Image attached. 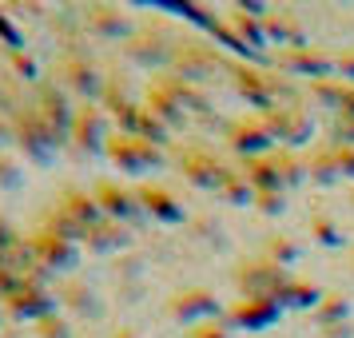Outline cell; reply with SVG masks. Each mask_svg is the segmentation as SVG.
Instances as JSON below:
<instances>
[{"instance_id": "cell-35", "label": "cell", "mask_w": 354, "mask_h": 338, "mask_svg": "<svg viewBox=\"0 0 354 338\" xmlns=\"http://www.w3.org/2000/svg\"><path fill=\"white\" fill-rule=\"evenodd\" d=\"M24 104H28V100H24V92H20L12 80H4V76H0V115H4V120H12Z\"/></svg>"}, {"instance_id": "cell-6", "label": "cell", "mask_w": 354, "mask_h": 338, "mask_svg": "<svg viewBox=\"0 0 354 338\" xmlns=\"http://www.w3.org/2000/svg\"><path fill=\"white\" fill-rule=\"evenodd\" d=\"M115 135L112 115L104 112L100 104H80L76 108V124H72V135L68 144L76 147V156H104L108 140Z\"/></svg>"}, {"instance_id": "cell-37", "label": "cell", "mask_w": 354, "mask_h": 338, "mask_svg": "<svg viewBox=\"0 0 354 338\" xmlns=\"http://www.w3.org/2000/svg\"><path fill=\"white\" fill-rule=\"evenodd\" d=\"M255 211H263V215H283L287 211V191H255Z\"/></svg>"}, {"instance_id": "cell-36", "label": "cell", "mask_w": 354, "mask_h": 338, "mask_svg": "<svg viewBox=\"0 0 354 338\" xmlns=\"http://www.w3.org/2000/svg\"><path fill=\"white\" fill-rule=\"evenodd\" d=\"M0 44L8 52H24V32L17 28V20L8 17V8L0 4Z\"/></svg>"}, {"instance_id": "cell-9", "label": "cell", "mask_w": 354, "mask_h": 338, "mask_svg": "<svg viewBox=\"0 0 354 338\" xmlns=\"http://www.w3.org/2000/svg\"><path fill=\"white\" fill-rule=\"evenodd\" d=\"M167 314L179 322V326H199V322H215V319H223L227 310L223 303H219V294H211L207 287H183L176 290L171 299H167Z\"/></svg>"}, {"instance_id": "cell-4", "label": "cell", "mask_w": 354, "mask_h": 338, "mask_svg": "<svg viewBox=\"0 0 354 338\" xmlns=\"http://www.w3.org/2000/svg\"><path fill=\"white\" fill-rule=\"evenodd\" d=\"M104 156H108L112 167H120V176H151V171L163 167L160 147L140 140V135H128V131H115L108 147H104Z\"/></svg>"}, {"instance_id": "cell-10", "label": "cell", "mask_w": 354, "mask_h": 338, "mask_svg": "<svg viewBox=\"0 0 354 338\" xmlns=\"http://www.w3.org/2000/svg\"><path fill=\"white\" fill-rule=\"evenodd\" d=\"M32 104H36V112L44 115V124L52 128V135L60 140V147L68 144V135H72V124H76V108L80 104H72V96H68L60 84L52 80V84H36V92H32Z\"/></svg>"}, {"instance_id": "cell-42", "label": "cell", "mask_w": 354, "mask_h": 338, "mask_svg": "<svg viewBox=\"0 0 354 338\" xmlns=\"http://www.w3.org/2000/svg\"><path fill=\"white\" fill-rule=\"evenodd\" d=\"M4 144H12V120L0 115V151H4Z\"/></svg>"}, {"instance_id": "cell-18", "label": "cell", "mask_w": 354, "mask_h": 338, "mask_svg": "<svg viewBox=\"0 0 354 338\" xmlns=\"http://www.w3.org/2000/svg\"><path fill=\"white\" fill-rule=\"evenodd\" d=\"M84 28H88V36H96V40H128L136 32L131 28V17L124 8H115V4H92L84 12Z\"/></svg>"}, {"instance_id": "cell-23", "label": "cell", "mask_w": 354, "mask_h": 338, "mask_svg": "<svg viewBox=\"0 0 354 338\" xmlns=\"http://www.w3.org/2000/svg\"><path fill=\"white\" fill-rule=\"evenodd\" d=\"M131 243L128 227L124 223H112V219H100L96 227L84 231V251H96V255H112V251H124Z\"/></svg>"}, {"instance_id": "cell-15", "label": "cell", "mask_w": 354, "mask_h": 338, "mask_svg": "<svg viewBox=\"0 0 354 338\" xmlns=\"http://www.w3.org/2000/svg\"><path fill=\"white\" fill-rule=\"evenodd\" d=\"M223 140L231 151H239L243 160H255V156H267L274 144V135L267 131L263 115H239V120H227L223 124Z\"/></svg>"}, {"instance_id": "cell-31", "label": "cell", "mask_w": 354, "mask_h": 338, "mask_svg": "<svg viewBox=\"0 0 354 338\" xmlns=\"http://www.w3.org/2000/svg\"><path fill=\"white\" fill-rule=\"evenodd\" d=\"M32 338H72V322H68V314L52 310L40 322H32Z\"/></svg>"}, {"instance_id": "cell-26", "label": "cell", "mask_w": 354, "mask_h": 338, "mask_svg": "<svg viewBox=\"0 0 354 338\" xmlns=\"http://www.w3.org/2000/svg\"><path fill=\"white\" fill-rule=\"evenodd\" d=\"M263 28H267V40H283V44H290V48H306V36H303L299 20L290 17V12L271 8V12L263 17Z\"/></svg>"}, {"instance_id": "cell-41", "label": "cell", "mask_w": 354, "mask_h": 338, "mask_svg": "<svg viewBox=\"0 0 354 338\" xmlns=\"http://www.w3.org/2000/svg\"><path fill=\"white\" fill-rule=\"evenodd\" d=\"M20 283H24V274H20L12 263H0V303H4L8 294H17Z\"/></svg>"}, {"instance_id": "cell-40", "label": "cell", "mask_w": 354, "mask_h": 338, "mask_svg": "<svg viewBox=\"0 0 354 338\" xmlns=\"http://www.w3.org/2000/svg\"><path fill=\"white\" fill-rule=\"evenodd\" d=\"M267 259H274V263H290V259H299V243L274 235V239L267 243Z\"/></svg>"}, {"instance_id": "cell-24", "label": "cell", "mask_w": 354, "mask_h": 338, "mask_svg": "<svg viewBox=\"0 0 354 338\" xmlns=\"http://www.w3.org/2000/svg\"><path fill=\"white\" fill-rule=\"evenodd\" d=\"M56 299L64 303V310H72L76 319H100V299H96V290L88 287V283H64V287L56 290Z\"/></svg>"}, {"instance_id": "cell-12", "label": "cell", "mask_w": 354, "mask_h": 338, "mask_svg": "<svg viewBox=\"0 0 354 338\" xmlns=\"http://www.w3.org/2000/svg\"><path fill=\"white\" fill-rule=\"evenodd\" d=\"M176 44L179 40H171L163 28H140V32H131L128 40H124V56H128L136 68H147V72H151V68L171 64Z\"/></svg>"}, {"instance_id": "cell-19", "label": "cell", "mask_w": 354, "mask_h": 338, "mask_svg": "<svg viewBox=\"0 0 354 338\" xmlns=\"http://www.w3.org/2000/svg\"><path fill=\"white\" fill-rule=\"evenodd\" d=\"M136 195H140V207H144V215H147V219H156V223L171 227V223H183V219H187L183 203H179L167 187H160V183H144V187H136Z\"/></svg>"}, {"instance_id": "cell-8", "label": "cell", "mask_w": 354, "mask_h": 338, "mask_svg": "<svg viewBox=\"0 0 354 338\" xmlns=\"http://www.w3.org/2000/svg\"><path fill=\"white\" fill-rule=\"evenodd\" d=\"M223 72V56L211 48V44H203V40H179L176 44V56H171V76H179V80L187 84H199L211 80V76H219Z\"/></svg>"}, {"instance_id": "cell-11", "label": "cell", "mask_w": 354, "mask_h": 338, "mask_svg": "<svg viewBox=\"0 0 354 338\" xmlns=\"http://www.w3.org/2000/svg\"><path fill=\"white\" fill-rule=\"evenodd\" d=\"M28 247H32V255L40 259L52 274L76 271V267H80V255H84V247L76 239H64V235L44 231V227H36L32 235H28Z\"/></svg>"}, {"instance_id": "cell-33", "label": "cell", "mask_w": 354, "mask_h": 338, "mask_svg": "<svg viewBox=\"0 0 354 338\" xmlns=\"http://www.w3.org/2000/svg\"><path fill=\"white\" fill-rule=\"evenodd\" d=\"M24 243V235H20V227L0 211V263H12V255H17V247Z\"/></svg>"}, {"instance_id": "cell-25", "label": "cell", "mask_w": 354, "mask_h": 338, "mask_svg": "<svg viewBox=\"0 0 354 338\" xmlns=\"http://www.w3.org/2000/svg\"><path fill=\"white\" fill-rule=\"evenodd\" d=\"M227 28H231V32L239 36V40H243V44H247L251 52L267 44V28H263V24L255 20V12H247L243 4H235V8L227 12Z\"/></svg>"}, {"instance_id": "cell-7", "label": "cell", "mask_w": 354, "mask_h": 338, "mask_svg": "<svg viewBox=\"0 0 354 338\" xmlns=\"http://www.w3.org/2000/svg\"><path fill=\"white\" fill-rule=\"evenodd\" d=\"M176 171L187 179L192 187H199V191H219L223 179L231 176V167H227L215 151H207V147H179Z\"/></svg>"}, {"instance_id": "cell-2", "label": "cell", "mask_w": 354, "mask_h": 338, "mask_svg": "<svg viewBox=\"0 0 354 338\" xmlns=\"http://www.w3.org/2000/svg\"><path fill=\"white\" fill-rule=\"evenodd\" d=\"M231 279H235V287H239V299H279L290 283L287 267L274 263V259H267V255L243 259Z\"/></svg>"}, {"instance_id": "cell-30", "label": "cell", "mask_w": 354, "mask_h": 338, "mask_svg": "<svg viewBox=\"0 0 354 338\" xmlns=\"http://www.w3.org/2000/svg\"><path fill=\"white\" fill-rule=\"evenodd\" d=\"M219 195H223L227 203H235V207H243V203H255V187H251V183H247V179L239 176V167H235V171H231V176L223 179Z\"/></svg>"}, {"instance_id": "cell-17", "label": "cell", "mask_w": 354, "mask_h": 338, "mask_svg": "<svg viewBox=\"0 0 354 338\" xmlns=\"http://www.w3.org/2000/svg\"><path fill=\"white\" fill-rule=\"evenodd\" d=\"M279 314H283L279 299H235L223 319L231 330H267L271 322H279Z\"/></svg>"}, {"instance_id": "cell-39", "label": "cell", "mask_w": 354, "mask_h": 338, "mask_svg": "<svg viewBox=\"0 0 354 338\" xmlns=\"http://www.w3.org/2000/svg\"><path fill=\"white\" fill-rule=\"evenodd\" d=\"M310 227H315V239H322L326 247H342V243H346V235H338V227L330 223L326 215H315V219H310Z\"/></svg>"}, {"instance_id": "cell-20", "label": "cell", "mask_w": 354, "mask_h": 338, "mask_svg": "<svg viewBox=\"0 0 354 338\" xmlns=\"http://www.w3.org/2000/svg\"><path fill=\"white\" fill-rule=\"evenodd\" d=\"M279 68H287L295 76H315V80H330V72H335V60L319 48H287L279 52Z\"/></svg>"}, {"instance_id": "cell-22", "label": "cell", "mask_w": 354, "mask_h": 338, "mask_svg": "<svg viewBox=\"0 0 354 338\" xmlns=\"http://www.w3.org/2000/svg\"><path fill=\"white\" fill-rule=\"evenodd\" d=\"M239 176L247 179L255 191H287V187H283V171H279V156H274V151L255 156V160H243Z\"/></svg>"}, {"instance_id": "cell-3", "label": "cell", "mask_w": 354, "mask_h": 338, "mask_svg": "<svg viewBox=\"0 0 354 338\" xmlns=\"http://www.w3.org/2000/svg\"><path fill=\"white\" fill-rule=\"evenodd\" d=\"M56 80H60V88H64L68 96L84 100V104H100L104 88H108L100 64L88 56V52H68V56H60V64H56Z\"/></svg>"}, {"instance_id": "cell-32", "label": "cell", "mask_w": 354, "mask_h": 338, "mask_svg": "<svg viewBox=\"0 0 354 338\" xmlns=\"http://www.w3.org/2000/svg\"><path fill=\"white\" fill-rule=\"evenodd\" d=\"M8 68H12V80H24V84H32L36 76H40V60H36L28 48L24 52H8Z\"/></svg>"}, {"instance_id": "cell-13", "label": "cell", "mask_w": 354, "mask_h": 338, "mask_svg": "<svg viewBox=\"0 0 354 338\" xmlns=\"http://www.w3.org/2000/svg\"><path fill=\"white\" fill-rule=\"evenodd\" d=\"M92 195H96L104 219H112V223L136 227L147 219L144 207H140V195L131 191V187H124V183H115V179H100L96 187H92Z\"/></svg>"}, {"instance_id": "cell-43", "label": "cell", "mask_w": 354, "mask_h": 338, "mask_svg": "<svg viewBox=\"0 0 354 338\" xmlns=\"http://www.w3.org/2000/svg\"><path fill=\"white\" fill-rule=\"evenodd\" d=\"M112 338H140V335H136V330H128V326H120V330H115Z\"/></svg>"}, {"instance_id": "cell-28", "label": "cell", "mask_w": 354, "mask_h": 338, "mask_svg": "<svg viewBox=\"0 0 354 338\" xmlns=\"http://www.w3.org/2000/svg\"><path fill=\"white\" fill-rule=\"evenodd\" d=\"M315 319H319L322 330H330V326H346V319H351V303L342 299V294H326L319 303V310H315Z\"/></svg>"}, {"instance_id": "cell-16", "label": "cell", "mask_w": 354, "mask_h": 338, "mask_svg": "<svg viewBox=\"0 0 354 338\" xmlns=\"http://www.w3.org/2000/svg\"><path fill=\"white\" fill-rule=\"evenodd\" d=\"M56 290L52 287H40V283H20L17 294H8L4 299V314H8V322H40L44 314H52L56 310Z\"/></svg>"}, {"instance_id": "cell-21", "label": "cell", "mask_w": 354, "mask_h": 338, "mask_svg": "<svg viewBox=\"0 0 354 338\" xmlns=\"http://www.w3.org/2000/svg\"><path fill=\"white\" fill-rule=\"evenodd\" d=\"M56 207L64 211L72 223L80 227V231H88V227H96L100 219H104V211H100L96 195L84 191V187H64V191L56 195Z\"/></svg>"}, {"instance_id": "cell-27", "label": "cell", "mask_w": 354, "mask_h": 338, "mask_svg": "<svg viewBox=\"0 0 354 338\" xmlns=\"http://www.w3.org/2000/svg\"><path fill=\"white\" fill-rule=\"evenodd\" d=\"M322 299H326V290L319 287V283H306V279H290L287 283V290H283V294H279V303H283V310H310V306H315V310H319V303Z\"/></svg>"}, {"instance_id": "cell-29", "label": "cell", "mask_w": 354, "mask_h": 338, "mask_svg": "<svg viewBox=\"0 0 354 338\" xmlns=\"http://www.w3.org/2000/svg\"><path fill=\"white\" fill-rule=\"evenodd\" d=\"M306 176L319 179V183H335V179H342V171H338V151H335V144L322 147L319 156H310V163H306Z\"/></svg>"}, {"instance_id": "cell-5", "label": "cell", "mask_w": 354, "mask_h": 338, "mask_svg": "<svg viewBox=\"0 0 354 338\" xmlns=\"http://www.w3.org/2000/svg\"><path fill=\"white\" fill-rule=\"evenodd\" d=\"M235 88L247 104H255L259 112L267 115L271 108H283L287 104V84H283V72H263V68L251 64H235Z\"/></svg>"}, {"instance_id": "cell-1", "label": "cell", "mask_w": 354, "mask_h": 338, "mask_svg": "<svg viewBox=\"0 0 354 338\" xmlns=\"http://www.w3.org/2000/svg\"><path fill=\"white\" fill-rule=\"evenodd\" d=\"M12 144L20 147V156L36 167H48L60 151V140L52 135V128L44 124V115L36 112V104L28 100L17 115H12Z\"/></svg>"}, {"instance_id": "cell-38", "label": "cell", "mask_w": 354, "mask_h": 338, "mask_svg": "<svg viewBox=\"0 0 354 338\" xmlns=\"http://www.w3.org/2000/svg\"><path fill=\"white\" fill-rule=\"evenodd\" d=\"M183 338H235V330L227 326V319H215V322H199V326H192Z\"/></svg>"}, {"instance_id": "cell-34", "label": "cell", "mask_w": 354, "mask_h": 338, "mask_svg": "<svg viewBox=\"0 0 354 338\" xmlns=\"http://www.w3.org/2000/svg\"><path fill=\"white\" fill-rule=\"evenodd\" d=\"M24 187V167H20L17 156L0 151V191H20Z\"/></svg>"}, {"instance_id": "cell-14", "label": "cell", "mask_w": 354, "mask_h": 338, "mask_svg": "<svg viewBox=\"0 0 354 338\" xmlns=\"http://www.w3.org/2000/svg\"><path fill=\"white\" fill-rule=\"evenodd\" d=\"M263 124L271 131L274 140H283L287 147H299L315 135V115L306 104H283V108H271L263 115Z\"/></svg>"}]
</instances>
